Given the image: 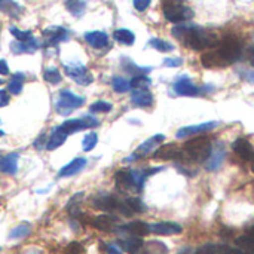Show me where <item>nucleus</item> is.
<instances>
[{
    "label": "nucleus",
    "instance_id": "nucleus-4",
    "mask_svg": "<svg viewBox=\"0 0 254 254\" xmlns=\"http://www.w3.org/2000/svg\"><path fill=\"white\" fill-rule=\"evenodd\" d=\"M211 150H213V146H211L210 138L199 135V137H195V138L189 140L188 143H185L183 155L190 161L204 162L211 155Z\"/></svg>",
    "mask_w": 254,
    "mask_h": 254
},
{
    "label": "nucleus",
    "instance_id": "nucleus-12",
    "mask_svg": "<svg viewBox=\"0 0 254 254\" xmlns=\"http://www.w3.org/2000/svg\"><path fill=\"white\" fill-rule=\"evenodd\" d=\"M149 229L155 235H177V234H182V231H183V228L174 222L153 223V225H149Z\"/></svg>",
    "mask_w": 254,
    "mask_h": 254
},
{
    "label": "nucleus",
    "instance_id": "nucleus-28",
    "mask_svg": "<svg viewBox=\"0 0 254 254\" xmlns=\"http://www.w3.org/2000/svg\"><path fill=\"white\" fill-rule=\"evenodd\" d=\"M122 67L127 73H131L134 76H140V74H144V73H149L152 68L150 67H140L137 65L134 61H131L129 58H122Z\"/></svg>",
    "mask_w": 254,
    "mask_h": 254
},
{
    "label": "nucleus",
    "instance_id": "nucleus-15",
    "mask_svg": "<svg viewBox=\"0 0 254 254\" xmlns=\"http://www.w3.org/2000/svg\"><path fill=\"white\" fill-rule=\"evenodd\" d=\"M118 246L121 250L127 252L129 254H137L141 252L143 249V240L140 237H132V235H128L125 238H119L118 240Z\"/></svg>",
    "mask_w": 254,
    "mask_h": 254
},
{
    "label": "nucleus",
    "instance_id": "nucleus-48",
    "mask_svg": "<svg viewBox=\"0 0 254 254\" xmlns=\"http://www.w3.org/2000/svg\"><path fill=\"white\" fill-rule=\"evenodd\" d=\"M46 141H48V138H46V135L45 134H42L36 141H34V147H37V149H42V147H45L46 149Z\"/></svg>",
    "mask_w": 254,
    "mask_h": 254
},
{
    "label": "nucleus",
    "instance_id": "nucleus-10",
    "mask_svg": "<svg viewBox=\"0 0 254 254\" xmlns=\"http://www.w3.org/2000/svg\"><path fill=\"white\" fill-rule=\"evenodd\" d=\"M174 91H176V94H179L182 97H196L201 94V89L186 76H182L180 79L176 80Z\"/></svg>",
    "mask_w": 254,
    "mask_h": 254
},
{
    "label": "nucleus",
    "instance_id": "nucleus-45",
    "mask_svg": "<svg viewBox=\"0 0 254 254\" xmlns=\"http://www.w3.org/2000/svg\"><path fill=\"white\" fill-rule=\"evenodd\" d=\"M10 101V95L7 94V91L0 89V107H6Z\"/></svg>",
    "mask_w": 254,
    "mask_h": 254
},
{
    "label": "nucleus",
    "instance_id": "nucleus-21",
    "mask_svg": "<svg viewBox=\"0 0 254 254\" xmlns=\"http://www.w3.org/2000/svg\"><path fill=\"white\" fill-rule=\"evenodd\" d=\"M86 165V159L85 158H76L71 162H68L65 167H63L58 171V177H71L76 176L77 173H80Z\"/></svg>",
    "mask_w": 254,
    "mask_h": 254
},
{
    "label": "nucleus",
    "instance_id": "nucleus-14",
    "mask_svg": "<svg viewBox=\"0 0 254 254\" xmlns=\"http://www.w3.org/2000/svg\"><path fill=\"white\" fill-rule=\"evenodd\" d=\"M216 127H219V122H205V124H199V125L185 127V128H180L177 131V138H185V137H189V135L202 134V132L214 129Z\"/></svg>",
    "mask_w": 254,
    "mask_h": 254
},
{
    "label": "nucleus",
    "instance_id": "nucleus-35",
    "mask_svg": "<svg viewBox=\"0 0 254 254\" xmlns=\"http://www.w3.org/2000/svg\"><path fill=\"white\" fill-rule=\"evenodd\" d=\"M112 86H113V89H115V92H118V94H124V92H128L129 91V82L125 79V77H122V76H115L113 79H112Z\"/></svg>",
    "mask_w": 254,
    "mask_h": 254
},
{
    "label": "nucleus",
    "instance_id": "nucleus-47",
    "mask_svg": "<svg viewBox=\"0 0 254 254\" xmlns=\"http://www.w3.org/2000/svg\"><path fill=\"white\" fill-rule=\"evenodd\" d=\"M219 254H244L240 249H234V247H222L219 250Z\"/></svg>",
    "mask_w": 254,
    "mask_h": 254
},
{
    "label": "nucleus",
    "instance_id": "nucleus-44",
    "mask_svg": "<svg viewBox=\"0 0 254 254\" xmlns=\"http://www.w3.org/2000/svg\"><path fill=\"white\" fill-rule=\"evenodd\" d=\"M183 64V60L176 57V58H165L164 61V65L165 67H180Z\"/></svg>",
    "mask_w": 254,
    "mask_h": 254
},
{
    "label": "nucleus",
    "instance_id": "nucleus-41",
    "mask_svg": "<svg viewBox=\"0 0 254 254\" xmlns=\"http://www.w3.org/2000/svg\"><path fill=\"white\" fill-rule=\"evenodd\" d=\"M9 31H10V34H12L18 42H25V40H28L30 37H33L31 31H22V30H19V28H16V27H10Z\"/></svg>",
    "mask_w": 254,
    "mask_h": 254
},
{
    "label": "nucleus",
    "instance_id": "nucleus-57",
    "mask_svg": "<svg viewBox=\"0 0 254 254\" xmlns=\"http://www.w3.org/2000/svg\"><path fill=\"white\" fill-rule=\"evenodd\" d=\"M0 252H1V249H0Z\"/></svg>",
    "mask_w": 254,
    "mask_h": 254
},
{
    "label": "nucleus",
    "instance_id": "nucleus-19",
    "mask_svg": "<svg viewBox=\"0 0 254 254\" xmlns=\"http://www.w3.org/2000/svg\"><path fill=\"white\" fill-rule=\"evenodd\" d=\"M225 147L222 144H219L216 149L211 150V155L208 156L207 162H205V168L208 171H216L222 167L223 164V159H225Z\"/></svg>",
    "mask_w": 254,
    "mask_h": 254
},
{
    "label": "nucleus",
    "instance_id": "nucleus-6",
    "mask_svg": "<svg viewBox=\"0 0 254 254\" xmlns=\"http://www.w3.org/2000/svg\"><path fill=\"white\" fill-rule=\"evenodd\" d=\"M164 16L174 24L185 22L190 18H193V10L183 3H168L164 1Z\"/></svg>",
    "mask_w": 254,
    "mask_h": 254
},
{
    "label": "nucleus",
    "instance_id": "nucleus-40",
    "mask_svg": "<svg viewBox=\"0 0 254 254\" xmlns=\"http://www.w3.org/2000/svg\"><path fill=\"white\" fill-rule=\"evenodd\" d=\"M97 141H98V135L95 132H89L85 135L83 141H82V147L85 152H91L95 146H97Z\"/></svg>",
    "mask_w": 254,
    "mask_h": 254
},
{
    "label": "nucleus",
    "instance_id": "nucleus-23",
    "mask_svg": "<svg viewBox=\"0 0 254 254\" xmlns=\"http://www.w3.org/2000/svg\"><path fill=\"white\" fill-rule=\"evenodd\" d=\"M131 101L137 107H149L153 104V95L149 89H134L131 94Z\"/></svg>",
    "mask_w": 254,
    "mask_h": 254
},
{
    "label": "nucleus",
    "instance_id": "nucleus-34",
    "mask_svg": "<svg viewBox=\"0 0 254 254\" xmlns=\"http://www.w3.org/2000/svg\"><path fill=\"white\" fill-rule=\"evenodd\" d=\"M149 45H150L153 49L159 51V52H171V51L174 49V45H173V43H170V42H167V40H164V39H158V37L150 39V40H149Z\"/></svg>",
    "mask_w": 254,
    "mask_h": 254
},
{
    "label": "nucleus",
    "instance_id": "nucleus-24",
    "mask_svg": "<svg viewBox=\"0 0 254 254\" xmlns=\"http://www.w3.org/2000/svg\"><path fill=\"white\" fill-rule=\"evenodd\" d=\"M92 225L100 229V231H113V228L118 225V217H115L113 214H101V216H97L92 222Z\"/></svg>",
    "mask_w": 254,
    "mask_h": 254
},
{
    "label": "nucleus",
    "instance_id": "nucleus-29",
    "mask_svg": "<svg viewBox=\"0 0 254 254\" xmlns=\"http://www.w3.org/2000/svg\"><path fill=\"white\" fill-rule=\"evenodd\" d=\"M141 250L143 254H168V247L161 241H149Z\"/></svg>",
    "mask_w": 254,
    "mask_h": 254
},
{
    "label": "nucleus",
    "instance_id": "nucleus-50",
    "mask_svg": "<svg viewBox=\"0 0 254 254\" xmlns=\"http://www.w3.org/2000/svg\"><path fill=\"white\" fill-rule=\"evenodd\" d=\"M107 253L109 254H122L121 253V250H119L118 247H115V246H107Z\"/></svg>",
    "mask_w": 254,
    "mask_h": 254
},
{
    "label": "nucleus",
    "instance_id": "nucleus-17",
    "mask_svg": "<svg viewBox=\"0 0 254 254\" xmlns=\"http://www.w3.org/2000/svg\"><path fill=\"white\" fill-rule=\"evenodd\" d=\"M85 40L94 49H104L109 46V36L104 31H88L85 33Z\"/></svg>",
    "mask_w": 254,
    "mask_h": 254
},
{
    "label": "nucleus",
    "instance_id": "nucleus-31",
    "mask_svg": "<svg viewBox=\"0 0 254 254\" xmlns=\"http://www.w3.org/2000/svg\"><path fill=\"white\" fill-rule=\"evenodd\" d=\"M237 246L244 254H254V240L247 234L237 238Z\"/></svg>",
    "mask_w": 254,
    "mask_h": 254
},
{
    "label": "nucleus",
    "instance_id": "nucleus-9",
    "mask_svg": "<svg viewBox=\"0 0 254 254\" xmlns=\"http://www.w3.org/2000/svg\"><path fill=\"white\" fill-rule=\"evenodd\" d=\"M164 140H165V135H162V134H156V135L150 137L149 140H146L144 143H141V144L138 146V149L135 150L134 156H129V158H127L125 161H127V162H131V161H135V159H138V158H141V156L149 155V153L153 152Z\"/></svg>",
    "mask_w": 254,
    "mask_h": 254
},
{
    "label": "nucleus",
    "instance_id": "nucleus-56",
    "mask_svg": "<svg viewBox=\"0 0 254 254\" xmlns=\"http://www.w3.org/2000/svg\"><path fill=\"white\" fill-rule=\"evenodd\" d=\"M1 83H3V80H1V79H0V85H1Z\"/></svg>",
    "mask_w": 254,
    "mask_h": 254
},
{
    "label": "nucleus",
    "instance_id": "nucleus-39",
    "mask_svg": "<svg viewBox=\"0 0 254 254\" xmlns=\"http://www.w3.org/2000/svg\"><path fill=\"white\" fill-rule=\"evenodd\" d=\"M127 205L131 208V211L135 214V213H143L146 211V205L143 204V201L140 198H127L125 199Z\"/></svg>",
    "mask_w": 254,
    "mask_h": 254
},
{
    "label": "nucleus",
    "instance_id": "nucleus-42",
    "mask_svg": "<svg viewBox=\"0 0 254 254\" xmlns=\"http://www.w3.org/2000/svg\"><path fill=\"white\" fill-rule=\"evenodd\" d=\"M217 252H219V249L216 244H204L195 250V254H216Z\"/></svg>",
    "mask_w": 254,
    "mask_h": 254
},
{
    "label": "nucleus",
    "instance_id": "nucleus-27",
    "mask_svg": "<svg viewBox=\"0 0 254 254\" xmlns=\"http://www.w3.org/2000/svg\"><path fill=\"white\" fill-rule=\"evenodd\" d=\"M113 37H115L116 42H119L122 45H127V46H131L135 42V34L128 28H118L113 33Z\"/></svg>",
    "mask_w": 254,
    "mask_h": 254
},
{
    "label": "nucleus",
    "instance_id": "nucleus-32",
    "mask_svg": "<svg viewBox=\"0 0 254 254\" xmlns=\"http://www.w3.org/2000/svg\"><path fill=\"white\" fill-rule=\"evenodd\" d=\"M30 234H31V225L30 223H21L10 231L9 240H21V238L28 237Z\"/></svg>",
    "mask_w": 254,
    "mask_h": 254
},
{
    "label": "nucleus",
    "instance_id": "nucleus-53",
    "mask_svg": "<svg viewBox=\"0 0 254 254\" xmlns=\"http://www.w3.org/2000/svg\"><path fill=\"white\" fill-rule=\"evenodd\" d=\"M164 1H168V3H183L185 0H164Z\"/></svg>",
    "mask_w": 254,
    "mask_h": 254
},
{
    "label": "nucleus",
    "instance_id": "nucleus-46",
    "mask_svg": "<svg viewBox=\"0 0 254 254\" xmlns=\"http://www.w3.org/2000/svg\"><path fill=\"white\" fill-rule=\"evenodd\" d=\"M82 253V246L79 243H71L67 247V254H80Z\"/></svg>",
    "mask_w": 254,
    "mask_h": 254
},
{
    "label": "nucleus",
    "instance_id": "nucleus-1",
    "mask_svg": "<svg viewBox=\"0 0 254 254\" xmlns=\"http://www.w3.org/2000/svg\"><path fill=\"white\" fill-rule=\"evenodd\" d=\"M243 45L238 37L234 34L226 36L222 42H219L217 49L202 54L201 63L205 68H217V67H228L237 63L241 58Z\"/></svg>",
    "mask_w": 254,
    "mask_h": 254
},
{
    "label": "nucleus",
    "instance_id": "nucleus-8",
    "mask_svg": "<svg viewBox=\"0 0 254 254\" xmlns=\"http://www.w3.org/2000/svg\"><path fill=\"white\" fill-rule=\"evenodd\" d=\"M98 125V121L91 118V116H85V118H77V119H68L65 122H63L61 128L67 132H79L82 129H89V128H95Z\"/></svg>",
    "mask_w": 254,
    "mask_h": 254
},
{
    "label": "nucleus",
    "instance_id": "nucleus-20",
    "mask_svg": "<svg viewBox=\"0 0 254 254\" xmlns=\"http://www.w3.org/2000/svg\"><path fill=\"white\" fill-rule=\"evenodd\" d=\"M0 171L7 176H15L18 173V155L7 153L0 158Z\"/></svg>",
    "mask_w": 254,
    "mask_h": 254
},
{
    "label": "nucleus",
    "instance_id": "nucleus-36",
    "mask_svg": "<svg viewBox=\"0 0 254 254\" xmlns=\"http://www.w3.org/2000/svg\"><path fill=\"white\" fill-rule=\"evenodd\" d=\"M43 79H45L48 83H51V85H57V83L61 82L63 77H61V73H60L58 68L51 67V68H46V70L43 71Z\"/></svg>",
    "mask_w": 254,
    "mask_h": 254
},
{
    "label": "nucleus",
    "instance_id": "nucleus-25",
    "mask_svg": "<svg viewBox=\"0 0 254 254\" xmlns=\"http://www.w3.org/2000/svg\"><path fill=\"white\" fill-rule=\"evenodd\" d=\"M179 155H180V152L176 144H164V146L158 147V150L155 152V159L171 161V159H176Z\"/></svg>",
    "mask_w": 254,
    "mask_h": 254
},
{
    "label": "nucleus",
    "instance_id": "nucleus-5",
    "mask_svg": "<svg viewBox=\"0 0 254 254\" xmlns=\"http://www.w3.org/2000/svg\"><path fill=\"white\" fill-rule=\"evenodd\" d=\"M85 103V98L68 91V89H63L60 94H58V98H57V103H55V110L58 115L61 116H67L70 115L73 110L79 109L82 104Z\"/></svg>",
    "mask_w": 254,
    "mask_h": 254
},
{
    "label": "nucleus",
    "instance_id": "nucleus-16",
    "mask_svg": "<svg viewBox=\"0 0 254 254\" xmlns=\"http://www.w3.org/2000/svg\"><path fill=\"white\" fill-rule=\"evenodd\" d=\"M232 149L244 161H253L254 159V149L247 138H237L232 144Z\"/></svg>",
    "mask_w": 254,
    "mask_h": 254
},
{
    "label": "nucleus",
    "instance_id": "nucleus-2",
    "mask_svg": "<svg viewBox=\"0 0 254 254\" xmlns=\"http://www.w3.org/2000/svg\"><path fill=\"white\" fill-rule=\"evenodd\" d=\"M171 34L179 39L185 46L193 51H202L207 48H214L219 45L220 39L213 33L198 25L179 24L171 30Z\"/></svg>",
    "mask_w": 254,
    "mask_h": 254
},
{
    "label": "nucleus",
    "instance_id": "nucleus-11",
    "mask_svg": "<svg viewBox=\"0 0 254 254\" xmlns=\"http://www.w3.org/2000/svg\"><path fill=\"white\" fill-rule=\"evenodd\" d=\"M121 205V199H118L113 195H98L94 198V207L107 213L118 211Z\"/></svg>",
    "mask_w": 254,
    "mask_h": 254
},
{
    "label": "nucleus",
    "instance_id": "nucleus-30",
    "mask_svg": "<svg viewBox=\"0 0 254 254\" xmlns=\"http://www.w3.org/2000/svg\"><path fill=\"white\" fill-rule=\"evenodd\" d=\"M24 74L22 73H15L10 79V82L7 83V89L12 95H18L22 91V85H24Z\"/></svg>",
    "mask_w": 254,
    "mask_h": 254
},
{
    "label": "nucleus",
    "instance_id": "nucleus-54",
    "mask_svg": "<svg viewBox=\"0 0 254 254\" xmlns=\"http://www.w3.org/2000/svg\"><path fill=\"white\" fill-rule=\"evenodd\" d=\"M252 171L254 173V159H253V162H252Z\"/></svg>",
    "mask_w": 254,
    "mask_h": 254
},
{
    "label": "nucleus",
    "instance_id": "nucleus-49",
    "mask_svg": "<svg viewBox=\"0 0 254 254\" xmlns=\"http://www.w3.org/2000/svg\"><path fill=\"white\" fill-rule=\"evenodd\" d=\"M0 74L1 76L9 74V67H7V63L4 60H0Z\"/></svg>",
    "mask_w": 254,
    "mask_h": 254
},
{
    "label": "nucleus",
    "instance_id": "nucleus-52",
    "mask_svg": "<svg viewBox=\"0 0 254 254\" xmlns=\"http://www.w3.org/2000/svg\"><path fill=\"white\" fill-rule=\"evenodd\" d=\"M9 1H10V0H0V9H1V7H3L4 4H7Z\"/></svg>",
    "mask_w": 254,
    "mask_h": 254
},
{
    "label": "nucleus",
    "instance_id": "nucleus-51",
    "mask_svg": "<svg viewBox=\"0 0 254 254\" xmlns=\"http://www.w3.org/2000/svg\"><path fill=\"white\" fill-rule=\"evenodd\" d=\"M247 235H250V237H252V238H253V240H254V225H253V226H252V228H250V229H249Z\"/></svg>",
    "mask_w": 254,
    "mask_h": 254
},
{
    "label": "nucleus",
    "instance_id": "nucleus-33",
    "mask_svg": "<svg viewBox=\"0 0 254 254\" xmlns=\"http://www.w3.org/2000/svg\"><path fill=\"white\" fill-rule=\"evenodd\" d=\"M65 7L68 9V12L74 16H82L85 13L86 9V3L83 0H67L65 1Z\"/></svg>",
    "mask_w": 254,
    "mask_h": 254
},
{
    "label": "nucleus",
    "instance_id": "nucleus-38",
    "mask_svg": "<svg viewBox=\"0 0 254 254\" xmlns=\"http://www.w3.org/2000/svg\"><path fill=\"white\" fill-rule=\"evenodd\" d=\"M112 109H113L112 103H109V101H103V100L92 103V104H91V107H89V110H91L92 113H109Z\"/></svg>",
    "mask_w": 254,
    "mask_h": 254
},
{
    "label": "nucleus",
    "instance_id": "nucleus-26",
    "mask_svg": "<svg viewBox=\"0 0 254 254\" xmlns=\"http://www.w3.org/2000/svg\"><path fill=\"white\" fill-rule=\"evenodd\" d=\"M67 132L60 127V128H55L54 129V132H52V135L49 137V140L46 141V149L48 150H55L57 147H60V146H63L64 143H65V140H67Z\"/></svg>",
    "mask_w": 254,
    "mask_h": 254
},
{
    "label": "nucleus",
    "instance_id": "nucleus-7",
    "mask_svg": "<svg viewBox=\"0 0 254 254\" xmlns=\"http://www.w3.org/2000/svg\"><path fill=\"white\" fill-rule=\"evenodd\" d=\"M64 73L73 79L77 85H89L92 83L94 80V76L91 74V71L83 65V64H79V63H71V64H64Z\"/></svg>",
    "mask_w": 254,
    "mask_h": 254
},
{
    "label": "nucleus",
    "instance_id": "nucleus-43",
    "mask_svg": "<svg viewBox=\"0 0 254 254\" xmlns=\"http://www.w3.org/2000/svg\"><path fill=\"white\" fill-rule=\"evenodd\" d=\"M150 1H152V0H132V3H134V7H135L138 12H144V10L149 7Z\"/></svg>",
    "mask_w": 254,
    "mask_h": 254
},
{
    "label": "nucleus",
    "instance_id": "nucleus-37",
    "mask_svg": "<svg viewBox=\"0 0 254 254\" xmlns=\"http://www.w3.org/2000/svg\"><path fill=\"white\" fill-rule=\"evenodd\" d=\"M152 83V80L146 76V74H140V76H134L129 82V86L134 89H147V86Z\"/></svg>",
    "mask_w": 254,
    "mask_h": 254
},
{
    "label": "nucleus",
    "instance_id": "nucleus-13",
    "mask_svg": "<svg viewBox=\"0 0 254 254\" xmlns=\"http://www.w3.org/2000/svg\"><path fill=\"white\" fill-rule=\"evenodd\" d=\"M43 36L46 37L48 45H58L70 37V31L64 27H49L43 30Z\"/></svg>",
    "mask_w": 254,
    "mask_h": 254
},
{
    "label": "nucleus",
    "instance_id": "nucleus-3",
    "mask_svg": "<svg viewBox=\"0 0 254 254\" xmlns=\"http://www.w3.org/2000/svg\"><path fill=\"white\" fill-rule=\"evenodd\" d=\"M158 170L152 171H143V170H122L118 171L115 176L116 188L121 192H141L146 179L156 173Z\"/></svg>",
    "mask_w": 254,
    "mask_h": 254
},
{
    "label": "nucleus",
    "instance_id": "nucleus-18",
    "mask_svg": "<svg viewBox=\"0 0 254 254\" xmlns=\"http://www.w3.org/2000/svg\"><path fill=\"white\" fill-rule=\"evenodd\" d=\"M40 48V42L34 37H30L25 42H13L10 43V49L13 54H34Z\"/></svg>",
    "mask_w": 254,
    "mask_h": 254
},
{
    "label": "nucleus",
    "instance_id": "nucleus-22",
    "mask_svg": "<svg viewBox=\"0 0 254 254\" xmlns=\"http://www.w3.org/2000/svg\"><path fill=\"white\" fill-rule=\"evenodd\" d=\"M121 231L127 232L128 235H132V237H146L150 229H149V225L144 223V222H140V220H135V222H131L128 225H124L119 228Z\"/></svg>",
    "mask_w": 254,
    "mask_h": 254
},
{
    "label": "nucleus",
    "instance_id": "nucleus-55",
    "mask_svg": "<svg viewBox=\"0 0 254 254\" xmlns=\"http://www.w3.org/2000/svg\"><path fill=\"white\" fill-rule=\"evenodd\" d=\"M3 134H4V132H3V131H1V129H0V137H1V135H3Z\"/></svg>",
    "mask_w": 254,
    "mask_h": 254
}]
</instances>
